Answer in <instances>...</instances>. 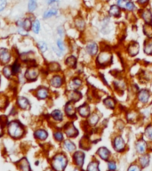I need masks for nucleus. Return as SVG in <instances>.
I'll return each instance as SVG.
<instances>
[{
	"mask_svg": "<svg viewBox=\"0 0 152 171\" xmlns=\"http://www.w3.org/2000/svg\"><path fill=\"white\" fill-rule=\"evenodd\" d=\"M96 67L99 69H105L113 63V55L110 50L103 49L99 52L97 56L94 59Z\"/></svg>",
	"mask_w": 152,
	"mask_h": 171,
	"instance_id": "1",
	"label": "nucleus"
},
{
	"mask_svg": "<svg viewBox=\"0 0 152 171\" xmlns=\"http://www.w3.org/2000/svg\"><path fill=\"white\" fill-rule=\"evenodd\" d=\"M68 165V159L62 153H59L53 158L52 167L54 171H64Z\"/></svg>",
	"mask_w": 152,
	"mask_h": 171,
	"instance_id": "2",
	"label": "nucleus"
},
{
	"mask_svg": "<svg viewBox=\"0 0 152 171\" xmlns=\"http://www.w3.org/2000/svg\"><path fill=\"white\" fill-rule=\"evenodd\" d=\"M8 133L13 138H20L24 134V128L18 121H12L8 125Z\"/></svg>",
	"mask_w": 152,
	"mask_h": 171,
	"instance_id": "3",
	"label": "nucleus"
},
{
	"mask_svg": "<svg viewBox=\"0 0 152 171\" xmlns=\"http://www.w3.org/2000/svg\"><path fill=\"white\" fill-rule=\"evenodd\" d=\"M151 98V91L148 88H141L135 95V99L137 102H139L141 105L144 106L147 105Z\"/></svg>",
	"mask_w": 152,
	"mask_h": 171,
	"instance_id": "4",
	"label": "nucleus"
},
{
	"mask_svg": "<svg viewBox=\"0 0 152 171\" xmlns=\"http://www.w3.org/2000/svg\"><path fill=\"white\" fill-rule=\"evenodd\" d=\"M112 146L117 153H123L125 150L126 142L121 135H117L112 140Z\"/></svg>",
	"mask_w": 152,
	"mask_h": 171,
	"instance_id": "5",
	"label": "nucleus"
},
{
	"mask_svg": "<svg viewBox=\"0 0 152 171\" xmlns=\"http://www.w3.org/2000/svg\"><path fill=\"white\" fill-rule=\"evenodd\" d=\"M85 50H86V53L92 58H95L99 54V52L101 51L98 43L95 42V41H90V42L87 43L86 45Z\"/></svg>",
	"mask_w": 152,
	"mask_h": 171,
	"instance_id": "6",
	"label": "nucleus"
},
{
	"mask_svg": "<svg viewBox=\"0 0 152 171\" xmlns=\"http://www.w3.org/2000/svg\"><path fill=\"white\" fill-rule=\"evenodd\" d=\"M76 110H77V114L79 115V117H81L82 119H86L92 112L91 110V105L88 102H84L83 104L79 105Z\"/></svg>",
	"mask_w": 152,
	"mask_h": 171,
	"instance_id": "7",
	"label": "nucleus"
},
{
	"mask_svg": "<svg viewBox=\"0 0 152 171\" xmlns=\"http://www.w3.org/2000/svg\"><path fill=\"white\" fill-rule=\"evenodd\" d=\"M77 108L76 107L75 103L72 102L68 101V102L64 106V113L70 119H75L77 114Z\"/></svg>",
	"mask_w": 152,
	"mask_h": 171,
	"instance_id": "8",
	"label": "nucleus"
},
{
	"mask_svg": "<svg viewBox=\"0 0 152 171\" xmlns=\"http://www.w3.org/2000/svg\"><path fill=\"white\" fill-rule=\"evenodd\" d=\"M125 121L131 124H135L140 119V112L135 109H130L125 112Z\"/></svg>",
	"mask_w": 152,
	"mask_h": 171,
	"instance_id": "9",
	"label": "nucleus"
},
{
	"mask_svg": "<svg viewBox=\"0 0 152 171\" xmlns=\"http://www.w3.org/2000/svg\"><path fill=\"white\" fill-rule=\"evenodd\" d=\"M125 52L126 54L132 58L136 57L139 53H140V45L136 41H133V42L129 43L128 45L125 48Z\"/></svg>",
	"mask_w": 152,
	"mask_h": 171,
	"instance_id": "10",
	"label": "nucleus"
},
{
	"mask_svg": "<svg viewBox=\"0 0 152 171\" xmlns=\"http://www.w3.org/2000/svg\"><path fill=\"white\" fill-rule=\"evenodd\" d=\"M64 133L70 138H75L79 135V131L72 122H69L64 127Z\"/></svg>",
	"mask_w": 152,
	"mask_h": 171,
	"instance_id": "11",
	"label": "nucleus"
},
{
	"mask_svg": "<svg viewBox=\"0 0 152 171\" xmlns=\"http://www.w3.org/2000/svg\"><path fill=\"white\" fill-rule=\"evenodd\" d=\"M100 120H101V115L98 112L95 111V112H92L91 115L86 119V122L87 126H89L91 128H94L99 124Z\"/></svg>",
	"mask_w": 152,
	"mask_h": 171,
	"instance_id": "12",
	"label": "nucleus"
},
{
	"mask_svg": "<svg viewBox=\"0 0 152 171\" xmlns=\"http://www.w3.org/2000/svg\"><path fill=\"white\" fill-rule=\"evenodd\" d=\"M102 104L104 105V107H105L106 109H108V110L114 111V110L117 109L118 102H117V100L115 99L113 96H106L104 99L102 100Z\"/></svg>",
	"mask_w": 152,
	"mask_h": 171,
	"instance_id": "13",
	"label": "nucleus"
},
{
	"mask_svg": "<svg viewBox=\"0 0 152 171\" xmlns=\"http://www.w3.org/2000/svg\"><path fill=\"white\" fill-rule=\"evenodd\" d=\"M83 86V79L80 77H74L72 78L69 84H68V88L70 91L71 90H79Z\"/></svg>",
	"mask_w": 152,
	"mask_h": 171,
	"instance_id": "14",
	"label": "nucleus"
},
{
	"mask_svg": "<svg viewBox=\"0 0 152 171\" xmlns=\"http://www.w3.org/2000/svg\"><path fill=\"white\" fill-rule=\"evenodd\" d=\"M86 154L82 151H76L73 154V160L78 168H82L85 163Z\"/></svg>",
	"mask_w": 152,
	"mask_h": 171,
	"instance_id": "15",
	"label": "nucleus"
},
{
	"mask_svg": "<svg viewBox=\"0 0 152 171\" xmlns=\"http://www.w3.org/2000/svg\"><path fill=\"white\" fill-rule=\"evenodd\" d=\"M135 150H136L137 153L141 155L145 154L148 151V142L145 141L143 138L139 139L135 143Z\"/></svg>",
	"mask_w": 152,
	"mask_h": 171,
	"instance_id": "16",
	"label": "nucleus"
},
{
	"mask_svg": "<svg viewBox=\"0 0 152 171\" xmlns=\"http://www.w3.org/2000/svg\"><path fill=\"white\" fill-rule=\"evenodd\" d=\"M127 82L125 79H115L114 82H113V86L115 88L116 91L118 92H124L126 90L127 88Z\"/></svg>",
	"mask_w": 152,
	"mask_h": 171,
	"instance_id": "17",
	"label": "nucleus"
},
{
	"mask_svg": "<svg viewBox=\"0 0 152 171\" xmlns=\"http://www.w3.org/2000/svg\"><path fill=\"white\" fill-rule=\"evenodd\" d=\"M96 154L100 157L101 159H102V160H104V161H108V159H109V158H110V155H111L110 151H109L107 147H105V146L100 147V148L97 150Z\"/></svg>",
	"mask_w": 152,
	"mask_h": 171,
	"instance_id": "18",
	"label": "nucleus"
},
{
	"mask_svg": "<svg viewBox=\"0 0 152 171\" xmlns=\"http://www.w3.org/2000/svg\"><path fill=\"white\" fill-rule=\"evenodd\" d=\"M83 98V94L79 90H71L68 94V99L70 102L76 103Z\"/></svg>",
	"mask_w": 152,
	"mask_h": 171,
	"instance_id": "19",
	"label": "nucleus"
},
{
	"mask_svg": "<svg viewBox=\"0 0 152 171\" xmlns=\"http://www.w3.org/2000/svg\"><path fill=\"white\" fill-rule=\"evenodd\" d=\"M63 84H64V79L62 76L59 75V74L54 75L50 80V85L55 88H60Z\"/></svg>",
	"mask_w": 152,
	"mask_h": 171,
	"instance_id": "20",
	"label": "nucleus"
},
{
	"mask_svg": "<svg viewBox=\"0 0 152 171\" xmlns=\"http://www.w3.org/2000/svg\"><path fill=\"white\" fill-rule=\"evenodd\" d=\"M38 74H39V71H38V70H37V68L31 67L30 69H28L27 71H26V73H25V78H26V79L29 80V81H33V80L37 79Z\"/></svg>",
	"mask_w": 152,
	"mask_h": 171,
	"instance_id": "21",
	"label": "nucleus"
},
{
	"mask_svg": "<svg viewBox=\"0 0 152 171\" xmlns=\"http://www.w3.org/2000/svg\"><path fill=\"white\" fill-rule=\"evenodd\" d=\"M141 17L145 24H152V13L149 9H143L141 12Z\"/></svg>",
	"mask_w": 152,
	"mask_h": 171,
	"instance_id": "22",
	"label": "nucleus"
},
{
	"mask_svg": "<svg viewBox=\"0 0 152 171\" xmlns=\"http://www.w3.org/2000/svg\"><path fill=\"white\" fill-rule=\"evenodd\" d=\"M138 163H139V165H140L141 168L144 169V168L149 167V165L150 163V154H148V153L142 154L141 156L139 158Z\"/></svg>",
	"mask_w": 152,
	"mask_h": 171,
	"instance_id": "23",
	"label": "nucleus"
},
{
	"mask_svg": "<svg viewBox=\"0 0 152 171\" xmlns=\"http://www.w3.org/2000/svg\"><path fill=\"white\" fill-rule=\"evenodd\" d=\"M10 59H11V55L9 51L5 48H1L0 49V62L4 64H6L7 62H9Z\"/></svg>",
	"mask_w": 152,
	"mask_h": 171,
	"instance_id": "24",
	"label": "nucleus"
},
{
	"mask_svg": "<svg viewBox=\"0 0 152 171\" xmlns=\"http://www.w3.org/2000/svg\"><path fill=\"white\" fill-rule=\"evenodd\" d=\"M36 95H37V97L38 99H46V98L49 96V90H48L46 87L41 86V87H39V88L37 90Z\"/></svg>",
	"mask_w": 152,
	"mask_h": 171,
	"instance_id": "25",
	"label": "nucleus"
},
{
	"mask_svg": "<svg viewBox=\"0 0 152 171\" xmlns=\"http://www.w3.org/2000/svg\"><path fill=\"white\" fill-rule=\"evenodd\" d=\"M143 53L148 56H152V39H149L144 42Z\"/></svg>",
	"mask_w": 152,
	"mask_h": 171,
	"instance_id": "26",
	"label": "nucleus"
},
{
	"mask_svg": "<svg viewBox=\"0 0 152 171\" xmlns=\"http://www.w3.org/2000/svg\"><path fill=\"white\" fill-rule=\"evenodd\" d=\"M65 64L68 67L71 68V69L76 68V66H77V59H76V57L75 55H70V56H68L66 58V60H65Z\"/></svg>",
	"mask_w": 152,
	"mask_h": 171,
	"instance_id": "27",
	"label": "nucleus"
},
{
	"mask_svg": "<svg viewBox=\"0 0 152 171\" xmlns=\"http://www.w3.org/2000/svg\"><path fill=\"white\" fill-rule=\"evenodd\" d=\"M17 104H18V106L21 109H23V110H26V109L30 108V102H29V100L27 99L26 97H23V96L18 97Z\"/></svg>",
	"mask_w": 152,
	"mask_h": 171,
	"instance_id": "28",
	"label": "nucleus"
},
{
	"mask_svg": "<svg viewBox=\"0 0 152 171\" xmlns=\"http://www.w3.org/2000/svg\"><path fill=\"white\" fill-rule=\"evenodd\" d=\"M63 147L65 148L66 151H68L69 153H75L76 152V144L70 140H66L63 142Z\"/></svg>",
	"mask_w": 152,
	"mask_h": 171,
	"instance_id": "29",
	"label": "nucleus"
},
{
	"mask_svg": "<svg viewBox=\"0 0 152 171\" xmlns=\"http://www.w3.org/2000/svg\"><path fill=\"white\" fill-rule=\"evenodd\" d=\"M51 116H52V118H53L55 121H57V122H61V121H62V120H63V118H64V114H63V112H61V110H59V109H56V110L53 111L52 113H51Z\"/></svg>",
	"mask_w": 152,
	"mask_h": 171,
	"instance_id": "30",
	"label": "nucleus"
},
{
	"mask_svg": "<svg viewBox=\"0 0 152 171\" xmlns=\"http://www.w3.org/2000/svg\"><path fill=\"white\" fill-rule=\"evenodd\" d=\"M121 14V9L119 6H118L117 5H113L110 6L109 10H108V14L112 17H118L120 16Z\"/></svg>",
	"mask_w": 152,
	"mask_h": 171,
	"instance_id": "31",
	"label": "nucleus"
},
{
	"mask_svg": "<svg viewBox=\"0 0 152 171\" xmlns=\"http://www.w3.org/2000/svg\"><path fill=\"white\" fill-rule=\"evenodd\" d=\"M34 136L39 140H46L48 136V133L45 129H38L34 132Z\"/></svg>",
	"mask_w": 152,
	"mask_h": 171,
	"instance_id": "32",
	"label": "nucleus"
},
{
	"mask_svg": "<svg viewBox=\"0 0 152 171\" xmlns=\"http://www.w3.org/2000/svg\"><path fill=\"white\" fill-rule=\"evenodd\" d=\"M143 136L146 139H148L149 141H152V122L149 123L145 128H144V133Z\"/></svg>",
	"mask_w": 152,
	"mask_h": 171,
	"instance_id": "33",
	"label": "nucleus"
},
{
	"mask_svg": "<svg viewBox=\"0 0 152 171\" xmlns=\"http://www.w3.org/2000/svg\"><path fill=\"white\" fill-rule=\"evenodd\" d=\"M86 171H100V163L98 160L93 159L88 164Z\"/></svg>",
	"mask_w": 152,
	"mask_h": 171,
	"instance_id": "34",
	"label": "nucleus"
},
{
	"mask_svg": "<svg viewBox=\"0 0 152 171\" xmlns=\"http://www.w3.org/2000/svg\"><path fill=\"white\" fill-rule=\"evenodd\" d=\"M19 168L21 171H31V167L29 164V161L27 160V159L23 158L21 161H20V165Z\"/></svg>",
	"mask_w": 152,
	"mask_h": 171,
	"instance_id": "35",
	"label": "nucleus"
},
{
	"mask_svg": "<svg viewBox=\"0 0 152 171\" xmlns=\"http://www.w3.org/2000/svg\"><path fill=\"white\" fill-rule=\"evenodd\" d=\"M143 33L147 39H152V24H145L143 26Z\"/></svg>",
	"mask_w": 152,
	"mask_h": 171,
	"instance_id": "36",
	"label": "nucleus"
},
{
	"mask_svg": "<svg viewBox=\"0 0 152 171\" xmlns=\"http://www.w3.org/2000/svg\"><path fill=\"white\" fill-rule=\"evenodd\" d=\"M90 141L88 139V137L85 136L82 140H80V147L83 149V150H89L91 145H90Z\"/></svg>",
	"mask_w": 152,
	"mask_h": 171,
	"instance_id": "37",
	"label": "nucleus"
},
{
	"mask_svg": "<svg viewBox=\"0 0 152 171\" xmlns=\"http://www.w3.org/2000/svg\"><path fill=\"white\" fill-rule=\"evenodd\" d=\"M57 14H58V10L56 8H50L45 12L43 17H44V19H48V18H51V17L57 15Z\"/></svg>",
	"mask_w": 152,
	"mask_h": 171,
	"instance_id": "38",
	"label": "nucleus"
},
{
	"mask_svg": "<svg viewBox=\"0 0 152 171\" xmlns=\"http://www.w3.org/2000/svg\"><path fill=\"white\" fill-rule=\"evenodd\" d=\"M75 24H76V27L79 30H84V29L86 27V23L84 22V20L82 18H78L76 19V22H75Z\"/></svg>",
	"mask_w": 152,
	"mask_h": 171,
	"instance_id": "39",
	"label": "nucleus"
},
{
	"mask_svg": "<svg viewBox=\"0 0 152 171\" xmlns=\"http://www.w3.org/2000/svg\"><path fill=\"white\" fill-rule=\"evenodd\" d=\"M61 70V66L58 62H52L49 64V71H52V72H54V71H59Z\"/></svg>",
	"mask_w": 152,
	"mask_h": 171,
	"instance_id": "40",
	"label": "nucleus"
},
{
	"mask_svg": "<svg viewBox=\"0 0 152 171\" xmlns=\"http://www.w3.org/2000/svg\"><path fill=\"white\" fill-rule=\"evenodd\" d=\"M53 137H54V139H55L56 141H58V142H62V141L64 140V135H63V133H62L61 131H56V132H54Z\"/></svg>",
	"mask_w": 152,
	"mask_h": 171,
	"instance_id": "41",
	"label": "nucleus"
},
{
	"mask_svg": "<svg viewBox=\"0 0 152 171\" xmlns=\"http://www.w3.org/2000/svg\"><path fill=\"white\" fill-rule=\"evenodd\" d=\"M37 0H29L28 4V9L30 12H33L37 9Z\"/></svg>",
	"mask_w": 152,
	"mask_h": 171,
	"instance_id": "42",
	"label": "nucleus"
},
{
	"mask_svg": "<svg viewBox=\"0 0 152 171\" xmlns=\"http://www.w3.org/2000/svg\"><path fill=\"white\" fill-rule=\"evenodd\" d=\"M31 29H32L34 33H38L39 30H40V22H39V21H37V20L34 21V22L32 23V28Z\"/></svg>",
	"mask_w": 152,
	"mask_h": 171,
	"instance_id": "43",
	"label": "nucleus"
},
{
	"mask_svg": "<svg viewBox=\"0 0 152 171\" xmlns=\"http://www.w3.org/2000/svg\"><path fill=\"white\" fill-rule=\"evenodd\" d=\"M118 169L117 163L114 160H108V169L109 171H116Z\"/></svg>",
	"mask_w": 152,
	"mask_h": 171,
	"instance_id": "44",
	"label": "nucleus"
},
{
	"mask_svg": "<svg viewBox=\"0 0 152 171\" xmlns=\"http://www.w3.org/2000/svg\"><path fill=\"white\" fill-rule=\"evenodd\" d=\"M31 28H32V23H31V20H30V19H26V20H24L22 29H23L24 30H26V31H29Z\"/></svg>",
	"mask_w": 152,
	"mask_h": 171,
	"instance_id": "45",
	"label": "nucleus"
},
{
	"mask_svg": "<svg viewBox=\"0 0 152 171\" xmlns=\"http://www.w3.org/2000/svg\"><path fill=\"white\" fill-rule=\"evenodd\" d=\"M136 9V6L134 5V3L131 0L128 1V3L126 4V6H125V10H127V11H130V12H133Z\"/></svg>",
	"mask_w": 152,
	"mask_h": 171,
	"instance_id": "46",
	"label": "nucleus"
},
{
	"mask_svg": "<svg viewBox=\"0 0 152 171\" xmlns=\"http://www.w3.org/2000/svg\"><path fill=\"white\" fill-rule=\"evenodd\" d=\"M127 171H141V168L140 167L139 164L133 163V164H131V165L128 167Z\"/></svg>",
	"mask_w": 152,
	"mask_h": 171,
	"instance_id": "47",
	"label": "nucleus"
},
{
	"mask_svg": "<svg viewBox=\"0 0 152 171\" xmlns=\"http://www.w3.org/2000/svg\"><path fill=\"white\" fill-rule=\"evenodd\" d=\"M3 73H4L5 77H6V78H10V77L12 76V74H13V71H12V70H11L10 67H5L4 70H3Z\"/></svg>",
	"mask_w": 152,
	"mask_h": 171,
	"instance_id": "48",
	"label": "nucleus"
},
{
	"mask_svg": "<svg viewBox=\"0 0 152 171\" xmlns=\"http://www.w3.org/2000/svg\"><path fill=\"white\" fill-rule=\"evenodd\" d=\"M129 0H118L117 2V5L120 7V9H125L126 4L128 3Z\"/></svg>",
	"mask_w": 152,
	"mask_h": 171,
	"instance_id": "49",
	"label": "nucleus"
},
{
	"mask_svg": "<svg viewBox=\"0 0 152 171\" xmlns=\"http://www.w3.org/2000/svg\"><path fill=\"white\" fill-rule=\"evenodd\" d=\"M116 128H118V130H123L125 128V122L122 119H118L116 120Z\"/></svg>",
	"mask_w": 152,
	"mask_h": 171,
	"instance_id": "50",
	"label": "nucleus"
},
{
	"mask_svg": "<svg viewBox=\"0 0 152 171\" xmlns=\"http://www.w3.org/2000/svg\"><path fill=\"white\" fill-rule=\"evenodd\" d=\"M56 44H57V47H58V48L61 50V52L64 54V52H65V45H64L63 41H62L61 39H58L57 42H56Z\"/></svg>",
	"mask_w": 152,
	"mask_h": 171,
	"instance_id": "51",
	"label": "nucleus"
},
{
	"mask_svg": "<svg viewBox=\"0 0 152 171\" xmlns=\"http://www.w3.org/2000/svg\"><path fill=\"white\" fill-rule=\"evenodd\" d=\"M20 70H21V65L16 62L14 63V65L12 66V71H13V73L16 74V73H18L20 71Z\"/></svg>",
	"mask_w": 152,
	"mask_h": 171,
	"instance_id": "52",
	"label": "nucleus"
},
{
	"mask_svg": "<svg viewBox=\"0 0 152 171\" xmlns=\"http://www.w3.org/2000/svg\"><path fill=\"white\" fill-rule=\"evenodd\" d=\"M38 48H39V50L42 53H45L46 50H47V45H46V43L39 42V44H38Z\"/></svg>",
	"mask_w": 152,
	"mask_h": 171,
	"instance_id": "53",
	"label": "nucleus"
},
{
	"mask_svg": "<svg viewBox=\"0 0 152 171\" xmlns=\"http://www.w3.org/2000/svg\"><path fill=\"white\" fill-rule=\"evenodd\" d=\"M6 2H7V0H0V12H2L5 9V7L6 5Z\"/></svg>",
	"mask_w": 152,
	"mask_h": 171,
	"instance_id": "54",
	"label": "nucleus"
},
{
	"mask_svg": "<svg viewBox=\"0 0 152 171\" xmlns=\"http://www.w3.org/2000/svg\"><path fill=\"white\" fill-rule=\"evenodd\" d=\"M53 52H54V53H55V54H56V55H57L58 56H61V55H62V54H63V53L61 52V50H60V49H59L58 47H57V48H55V47H53Z\"/></svg>",
	"mask_w": 152,
	"mask_h": 171,
	"instance_id": "55",
	"label": "nucleus"
},
{
	"mask_svg": "<svg viewBox=\"0 0 152 171\" xmlns=\"http://www.w3.org/2000/svg\"><path fill=\"white\" fill-rule=\"evenodd\" d=\"M149 1H150V0H137L138 4L141 5H147V4L149 3Z\"/></svg>",
	"mask_w": 152,
	"mask_h": 171,
	"instance_id": "56",
	"label": "nucleus"
},
{
	"mask_svg": "<svg viewBox=\"0 0 152 171\" xmlns=\"http://www.w3.org/2000/svg\"><path fill=\"white\" fill-rule=\"evenodd\" d=\"M58 33H59V35L61 37H63V35H64V29H62V27H59L58 28Z\"/></svg>",
	"mask_w": 152,
	"mask_h": 171,
	"instance_id": "57",
	"label": "nucleus"
},
{
	"mask_svg": "<svg viewBox=\"0 0 152 171\" xmlns=\"http://www.w3.org/2000/svg\"><path fill=\"white\" fill-rule=\"evenodd\" d=\"M152 151V141H150L148 142V151Z\"/></svg>",
	"mask_w": 152,
	"mask_h": 171,
	"instance_id": "58",
	"label": "nucleus"
},
{
	"mask_svg": "<svg viewBox=\"0 0 152 171\" xmlns=\"http://www.w3.org/2000/svg\"><path fill=\"white\" fill-rule=\"evenodd\" d=\"M46 2H47V4H48V5H52V4H53V3L57 2V0H46Z\"/></svg>",
	"mask_w": 152,
	"mask_h": 171,
	"instance_id": "59",
	"label": "nucleus"
},
{
	"mask_svg": "<svg viewBox=\"0 0 152 171\" xmlns=\"http://www.w3.org/2000/svg\"><path fill=\"white\" fill-rule=\"evenodd\" d=\"M3 136V128H2V125L0 123V136Z\"/></svg>",
	"mask_w": 152,
	"mask_h": 171,
	"instance_id": "60",
	"label": "nucleus"
},
{
	"mask_svg": "<svg viewBox=\"0 0 152 171\" xmlns=\"http://www.w3.org/2000/svg\"><path fill=\"white\" fill-rule=\"evenodd\" d=\"M46 171H54V170H53V169H47Z\"/></svg>",
	"mask_w": 152,
	"mask_h": 171,
	"instance_id": "61",
	"label": "nucleus"
},
{
	"mask_svg": "<svg viewBox=\"0 0 152 171\" xmlns=\"http://www.w3.org/2000/svg\"><path fill=\"white\" fill-rule=\"evenodd\" d=\"M73 171H79L78 169H75V170H73Z\"/></svg>",
	"mask_w": 152,
	"mask_h": 171,
	"instance_id": "62",
	"label": "nucleus"
},
{
	"mask_svg": "<svg viewBox=\"0 0 152 171\" xmlns=\"http://www.w3.org/2000/svg\"><path fill=\"white\" fill-rule=\"evenodd\" d=\"M0 80H1V79H0Z\"/></svg>",
	"mask_w": 152,
	"mask_h": 171,
	"instance_id": "63",
	"label": "nucleus"
},
{
	"mask_svg": "<svg viewBox=\"0 0 152 171\" xmlns=\"http://www.w3.org/2000/svg\"><path fill=\"white\" fill-rule=\"evenodd\" d=\"M108 171H109V170H108Z\"/></svg>",
	"mask_w": 152,
	"mask_h": 171,
	"instance_id": "64",
	"label": "nucleus"
}]
</instances>
